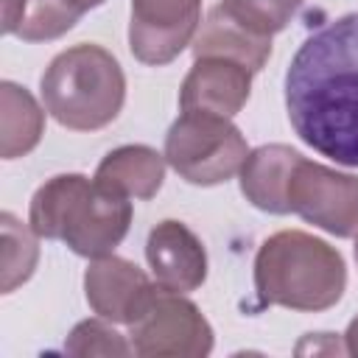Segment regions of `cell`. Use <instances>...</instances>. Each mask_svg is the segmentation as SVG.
<instances>
[{"label": "cell", "instance_id": "cell-5", "mask_svg": "<svg viewBox=\"0 0 358 358\" xmlns=\"http://www.w3.org/2000/svg\"><path fill=\"white\" fill-rule=\"evenodd\" d=\"M165 159L190 185H218L243 168L246 140L221 115L182 112L168 129Z\"/></svg>", "mask_w": 358, "mask_h": 358}, {"label": "cell", "instance_id": "cell-11", "mask_svg": "<svg viewBox=\"0 0 358 358\" xmlns=\"http://www.w3.org/2000/svg\"><path fill=\"white\" fill-rule=\"evenodd\" d=\"M145 257H148L154 282L176 294H187L199 288L207 277L204 246L179 221H162L151 229L145 243Z\"/></svg>", "mask_w": 358, "mask_h": 358}, {"label": "cell", "instance_id": "cell-19", "mask_svg": "<svg viewBox=\"0 0 358 358\" xmlns=\"http://www.w3.org/2000/svg\"><path fill=\"white\" fill-rule=\"evenodd\" d=\"M64 350L70 355H129L131 344H126L123 336L115 333L101 319H90L70 333Z\"/></svg>", "mask_w": 358, "mask_h": 358}, {"label": "cell", "instance_id": "cell-2", "mask_svg": "<svg viewBox=\"0 0 358 358\" xmlns=\"http://www.w3.org/2000/svg\"><path fill=\"white\" fill-rule=\"evenodd\" d=\"M131 204L81 173L45 182L31 199V229L39 238L64 241L81 257L109 255L129 232Z\"/></svg>", "mask_w": 358, "mask_h": 358}, {"label": "cell", "instance_id": "cell-9", "mask_svg": "<svg viewBox=\"0 0 358 358\" xmlns=\"http://www.w3.org/2000/svg\"><path fill=\"white\" fill-rule=\"evenodd\" d=\"M84 288L90 308L101 319L131 324L143 313L157 282H151L134 263L103 255L95 257V263L87 268Z\"/></svg>", "mask_w": 358, "mask_h": 358}, {"label": "cell", "instance_id": "cell-3", "mask_svg": "<svg viewBox=\"0 0 358 358\" xmlns=\"http://www.w3.org/2000/svg\"><path fill=\"white\" fill-rule=\"evenodd\" d=\"M344 282L341 255L296 229L271 235L255 257V285L263 305L324 310L341 299Z\"/></svg>", "mask_w": 358, "mask_h": 358}, {"label": "cell", "instance_id": "cell-14", "mask_svg": "<svg viewBox=\"0 0 358 358\" xmlns=\"http://www.w3.org/2000/svg\"><path fill=\"white\" fill-rule=\"evenodd\" d=\"M193 53H196V59H201V56L232 59V62H241L243 67H249L252 73H257L271 53V36H257V34L246 31L221 6H215L207 14V20L201 22Z\"/></svg>", "mask_w": 358, "mask_h": 358}, {"label": "cell", "instance_id": "cell-6", "mask_svg": "<svg viewBox=\"0 0 358 358\" xmlns=\"http://www.w3.org/2000/svg\"><path fill=\"white\" fill-rule=\"evenodd\" d=\"M131 350L137 355H207L213 350V330L199 308L182 294L162 285L154 288L143 313L129 324Z\"/></svg>", "mask_w": 358, "mask_h": 358}, {"label": "cell", "instance_id": "cell-8", "mask_svg": "<svg viewBox=\"0 0 358 358\" xmlns=\"http://www.w3.org/2000/svg\"><path fill=\"white\" fill-rule=\"evenodd\" d=\"M201 0H131L129 45L145 64H165L190 45Z\"/></svg>", "mask_w": 358, "mask_h": 358}, {"label": "cell", "instance_id": "cell-16", "mask_svg": "<svg viewBox=\"0 0 358 358\" xmlns=\"http://www.w3.org/2000/svg\"><path fill=\"white\" fill-rule=\"evenodd\" d=\"M302 0H221V8L246 31L257 36H271L282 31Z\"/></svg>", "mask_w": 358, "mask_h": 358}, {"label": "cell", "instance_id": "cell-22", "mask_svg": "<svg viewBox=\"0 0 358 358\" xmlns=\"http://www.w3.org/2000/svg\"><path fill=\"white\" fill-rule=\"evenodd\" d=\"M355 260H358V241H355Z\"/></svg>", "mask_w": 358, "mask_h": 358}, {"label": "cell", "instance_id": "cell-18", "mask_svg": "<svg viewBox=\"0 0 358 358\" xmlns=\"http://www.w3.org/2000/svg\"><path fill=\"white\" fill-rule=\"evenodd\" d=\"M78 17H81V11H76L64 0H28L25 11H22V20H20L14 34L28 39V42L56 39L64 31H70Z\"/></svg>", "mask_w": 358, "mask_h": 358}, {"label": "cell", "instance_id": "cell-12", "mask_svg": "<svg viewBox=\"0 0 358 358\" xmlns=\"http://www.w3.org/2000/svg\"><path fill=\"white\" fill-rule=\"evenodd\" d=\"M302 154L288 145H260L246 154L241 168L243 196L266 213H291L288 207V179Z\"/></svg>", "mask_w": 358, "mask_h": 358}, {"label": "cell", "instance_id": "cell-21", "mask_svg": "<svg viewBox=\"0 0 358 358\" xmlns=\"http://www.w3.org/2000/svg\"><path fill=\"white\" fill-rule=\"evenodd\" d=\"M64 3H70L76 11H81V14H84L87 8H95V6H101L103 0H64Z\"/></svg>", "mask_w": 358, "mask_h": 358}, {"label": "cell", "instance_id": "cell-13", "mask_svg": "<svg viewBox=\"0 0 358 358\" xmlns=\"http://www.w3.org/2000/svg\"><path fill=\"white\" fill-rule=\"evenodd\" d=\"M165 179L162 157L148 145H123L103 157L95 182L126 199H151Z\"/></svg>", "mask_w": 358, "mask_h": 358}, {"label": "cell", "instance_id": "cell-15", "mask_svg": "<svg viewBox=\"0 0 358 358\" xmlns=\"http://www.w3.org/2000/svg\"><path fill=\"white\" fill-rule=\"evenodd\" d=\"M42 134V112L36 101L17 84H3V157L28 154Z\"/></svg>", "mask_w": 358, "mask_h": 358}, {"label": "cell", "instance_id": "cell-7", "mask_svg": "<svg viewBox=\"0 0 358 358\" xmlns=\"http://www.w3.org/2000/svg\"><path fill=\"white\" fill-rule=\"evenodd\" d=\"M288 207L308 224L350 238L358 232V179L299 157L288 179Z\"/></svg>", "mask_w": 358, "mask_h": 358}, {"label": "cell", "instance_id": "cell-1", "mask_svg": "<svg viewBox=\"0 0 358 358\" xmlns=\"http://www.w3.org/2000/svg\"><path fill=\"white\" fill-rule=\"evenodd\" d=\"M285 109L302 143L358 168V11L305 36L285 73Z\"/></svg>", "mask_w": 358, "mask_h": 358}, {"label": "cell", "instance_id": "cell-17", "mask_svg": "<svg viewBox=\"0 0 358 358\" xmlns=\"http://www.w3.org/2000/svg\"><path fill=\"white\" fill-rule=\"evenodd\" d=\"M3 294L25 282L36 266V241L34 235L8 213H3Z\"/></svg>", "mask_w": 358, "mask_h": 358}, {"label": "cell", "instance_id": "cell-20", "mask_svg": "<svg viewBox=\"0 0 358 358\" xmlns=\"http://www.w3.org/2000/svg\"><path fill=\"white\" fill-rule=\"evenodd\" d=\"M25 3L28 0H3V31L6 34H14L20 20H22V11H25Z\"/></svg>", "mask_w": 358, "mask_h": 358}, {"label": "cell", "instance_id": "cell-4", "mask_svg": "<svg viewBox=\"0 0 358 358\" xmlns=\"http://www.w3.org/2000/svg\"><path fill=\"white\" fill-rule=\"evenodd\" d=\"M123 98V70L115 56L98 45H76L59 53L42 76L45 109L76 131H92L112 123Z\"/></svg>", "mask_w": 358, "mask_h": 358}, {"label": "cell", "instance_id": "cell-10", "mask_svg": "<svg viewBox=\"0 0 358 358\" xmlns=\"http://www.w3.org/2000/svg\"><path fill=\"white\" fill-rule=\"evenodd\" d=\"M252 70L241 62L221 59V56H201L196 59L193 70L187 73L179 106L182 112H210L221 117H232L249 98Z\"/></svg>", "mask_w": 358, "mask_h": 358}]
</instances>
